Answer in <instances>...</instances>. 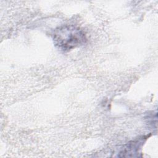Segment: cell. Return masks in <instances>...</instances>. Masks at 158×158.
<instances>
[{"instance_id": "6da1fadb", "label": "cell", "mask_w": 158, "mask_h": 158, "mask_svg": "<svg viewBox=\"0 0 158 158\" xmlns=\"http://www.w3.org/2000/svg\"><path fill=\"white\" fill-rule=\"evenodd\" d=\"M53 41L57 48L64 51H69L84 44L86 37L83 31L78 27L66 25L55 29Z\"/></svg>"}]
</instances>
